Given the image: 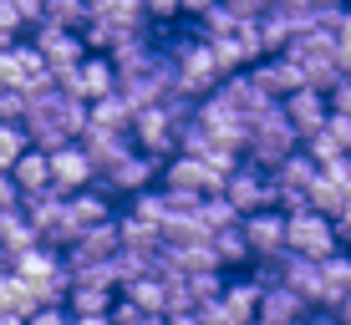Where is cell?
Here are the masks:
<instances>
[{"label": "cell", "mask_w": 351, "mask_h": 325, "mask_svg": "<svg viewBox=\"0 0 351 325\" xmlns=\"http://www.w3.org/2000/svg\"><path fill=\"white\" fill-rule=\"evenodd\" d=\"M123 249V234H117V219H107V224H92V229H82L77 239L66 244V270H82V264H107Z\"/></svg>", "instance_id": "cell-9"}, {"label": "cell", "mask_w": 351, "mask_h": 325, "mask_svg": "<svg viewBox=\"0 0 351 325\" xmlns=\"http://www.w3.org/2000/svg\"><path fill=\"white\" fill-rule=\"evenodd\" d=\"M163 188H184V194H219L224 188V173H214L204 158H193V153H173V158H163Z\"/></svg>", "instance_id": "cell-8"}, {"label": "cell", "mask_w": 351, "mask_h": 325, "mask_svg": "<svg viewBox=\"0 0 351 325\" xmlns=\"http://www.w3.org/2000/svg\"><path fill=\"white\" fill-rule=\"evenodd\" d=\"M219 194L234 203L239 213H255V209H275V173L260 163H234L224 173V188Z\"/></svg>", "instance_id": "cell-3"}, {"label": "cell", "mask_w": 351, "mask_h": 325, "mask_svg": "<svg viewBox=\"0 0 351 325\" xmlns=\"http://www.w3.org/2000/svg\"><path fill=\"white\" fill-rule=\"evenodd\" d=\"M306 300H300L290 285H265L260 290V310H255V325H290V320H306Z\"/></svg>", "instance_id": "cell-14"}, {"label": "cell", "mask_w": 351, "mask_h": 325, "mask_svg": "<svg viewBox=\"0 0 351 325\" xmlns=\"http://www.w3.org/2000/svg\"><path fill=\"white\" fill-rule=\"evenodd\" d=\"M295 148H300V132L290 127V117L280 112V102H270V107H260V112H250V138H245L250 163L275 168L280 158H290Z\"/></svg>", "instance_id": "cell-2"}, {"label": "cell", "mask_w": 351, "mask_h": 325, "mask_svg": "<svg viewBox=\"0 0 351 325\" xmlns=\"http://www.w3.org/2000/svg\"><path fill=\"white\" fill-rule=\"evenodd\" d=\"M270 173H275V183H285V188H311V183H316V173H321V163L311 158V153H300V148H295L290 158L275 163Z\"/></svg>", "instance_id": "cell-25"}, {"label": "cell", "mask_w": 351, "mask_h": 325, "mask_svg": "<svg viewBox=\"0 0 351 325\" xmlns=\"http://www.w3.org/2000/svg\"><path fill=\"white\" fill-rule=\"evenodd\" d=\"M56 87L71 92L77 102H97V97H107V92L117 87V66H112V56H107V51L82 56L71 71H56Z\"/></svg>", "instance_id": "cell-6"}, {"label": "cell", "mask_w": 351, "mask_h": 325, "mask_svg": "<svg viewBox=\"0 0 351 325\" xmlns=\"http://www.w3.org/2000/svg\"><path fill=\"white\" fill-rule=\"evenodd\" d=\"M158 158H148V153H138L132 148L128 158H117L112 168H102V173H97V183L107 188V194H143V188L153 183V173H158Z\"/></svg>", "instance_id": "cell-11"}, {"label": "cell", "mask_w": 351, "mask_h": 325, "mask_svg": "<svg viewBox=\"0 0 351 325\" xmlns=\"http://www.w3.org/2000/svg\"><path fill=\"white\" fill-rule=\"evenodd\" d=\"M36 51H41V62L51 66V77L56 71H71L87 56V46H82V31H66V26H51V21H36Z\"/></svg>", "instance_id": "cell-7"}, {"label": "cell", "mask_w": 351, "mask_h": 325, "mask_svg": "<svg viewBox=\"0 0 351 325\" xmlns=\"http://www.w3.org/2000/svg\"><path fill=\"white\" fill-rule=\"evenodd\" d=\"M336 325H351V290L336 300Z\"/></svg>", "instance_id": "cell-43"}, {"label": "cell", "mask_w": 351, "mask_h": 325, "mask_svg": "<svg viewBox=\"0 0 351 325\" xmlns=\"http://www.w3.org/2000/svg\"><path fill=\"white\" fill-rule=\"evenodd\" d=\"M260 290H265L260 280H229L224 290H219V300H224V310H229V315H234L239 325H255V310H260Z\"/></svg>", "instance_id": "cell-22"}, {"label": "cell", "mask_w": 351, "mask_h": 325, "mask_svg": "<svg viewBox=\"0 0 351 325\" xmlns=\"http://www.w3.org/2000/svg\"><path fill=\"white\" fill-rule=\"evenodd\" d=\"M21 127H26L31 148L51 153V148H62V142L82 138V127H87V102H77L71 92L51 87V92H41V97H31L26 122H21Z\"/></svg>", "instance_id": "cell-1"}, {"label": "cell", "mask_w": 351, "mask_h": 325, "mask_svg": "<svg viewBox=\"0 0 351 325\" xmlns=\"http://www.w3.org/2000/svg\"><path fill=\"white\" fill-rule=\"evenodd\" d=\"M0 325H26L21 315H10V310H0Z\"/></svg>", "instance_id": "cell-45"}, {"label": "cell", "mask_w": 351, "mask_h": 325, "mask_svg": "<svg viewBox=\"0 0 351 325\" xmlns=\"http://www.w3.org/2000/svg\"><path fill=\"white\" fill-rule=\"evenodd\" d=\"M214 92H219V97H224L229 107H234V112H245V117L275 102L270 92L260 87V77H255V71H229V77H219V87H214Z\"/></svg>", "instance_id": "cell-15"}, {"label": "cell", "mask_w": 351, "mask_h": 325, "mask_svg": "<svg viewBox=\"0 0 351 325\" xmlns=\"http://www.w3.org/2000/svg\"><path fill=\"white\" fill-rule=\"evenodd\" d=\"M0 209H21V188L10 183V173L0 168Z\"/></svg>", "instance_id": "cell-40"}, {"label": "cell", "mask_w": 351, "mask_h": 325, "mask_svg": "<svg viewBox=\"0 0 351 325\" xmlns=\"http://www.w3.org/2000/svg\"><path fill=\"white\" fill-rule=\"evenodd\" d=\"M285 249H295V255H306V259H326L331 249H341V244H336L331 219L306 203V209L285 213Z\"/></svg>", "instance_id": "cell-5"}, {"label": "cell", "mask_w": 351, "mask_h": 325, "mask_svg": "<svg viewBox=\"0 0 351 325\" xmlns=\"http://www.w3.org/2000/svg\"><path fill=\"white\" fill-rule=\"evenodd\" d=\"M300 142H306V153H311V158H316L321 168H326V163H336V158L346 153V148H341V138H336L331 127H316L311 138H300Z\"/></svg>", "instance_id": "cell-29"}, {"label": "cell", "mask_w": 351, "mask_h": 325, "mask_svg": "<svg viewBox=\"0 0 351 325\" xmlns=\"http://www.w3.org/2000/svg\"><path fill=\"white\" fill-rule=\"evenodd\" d=\"M280 112L290 117V127L300 132V138H311L316 127H326V117H331V102H326V92L316 87H295L280 97Z\"/></svg>", "instance_id": "cell-13"}, {"label": "cell", "mask_w": 351, "mask_h": 325, "mask_svg": "<svg viewBox=\"0 0 351 325\" xmlns=\"http://www.w3.org/2000/svg\"><path fill=\"white\" fill-rule=\"evenodd\" d=\"M31 148V138H26V127H10V122H0V168H10L21 158V153Z\"/></svg>", "instance_id": "cell-30"}, {"label": "cell", "mask_w": 351, "mask_h": 325, "mask_svg": "<svg viewBox=\"0 0 351 325\" xmlns=\"http://www.w3.org/2000/svg\"><path fill=\"white\" fill-rule=\"evenodd\" d=\"M46 163H51V188H62V194H77V188L97 183V163L87 158L82 142H62V148H51V153H46Z\"/></svg>", "instance_id": "cell-10"}, {"label": "cell", "mask_w": 351, "mask_h": 325, "mask_svg": "<svg viewBox=\"0 0 351 325\" xmlns=\"http://www.w3.org/2000/svg\"><path fill=\"white\" fill-rule=\"evenodd\" d=\"M128 138H132V148H138V153H148V158H158V163L178 153V127H173V117H168L163 102L138 107V112H132Z\"/></svg>", "instance_id": "cell-4"}, {"label": "cell", "mask_w": 351, "mask_h": 325, "mask_svg": "<svg viewBox=\"0 0 351 325\" xmlns=\"http://www.w3.org/2000/svg\"><path fill=\"white\" fill-rule=\"evenodd\" d=\"M117 290H123V300H132L138 310H153V315H163V310H168V285H163L158 264H153L148 274H138V280L117 285Z\"/></svg>", "instance_id": "cell-20"}, {"label": "cell", "mask_w": 351, "mask_h": 325, "mask_svg": "<svg viewBox=\"0 0 351 325\" xmlns=\"http://www.w3.org/2000/svg\"><path fill=\"white\" fill-rule=\"evenodd\" d=\"M143 5V16L148 21H168V16H178V0H138Z\"/></svg>", "instance_id": "cell-39"}, {"label": "cell", "mask_w": 351, "mask_h": 325, "mask_svg": "<svg viewBox=\"0 0 351 325\" xmlns=\"http://www.w3.org/2000/svg\"><path fill=\"white\" fill-rule=\"evenodd\" d=\"M87 122H97V127H112V132H128V127H132V107H128L123 92L112 87L107 97L87 102Z\"/></svg>", "instance_id": "cell-23"}, {"label": "cell", "mask_w": 351, "mask_h": 325, "mask_svg": "<svg viewBox=\"0 0 351 325\" xmlns=\"http://www.w3.org/2000/svg\"><path fill=\"white\" fill-rule=\"evenodd\" d=\"M336 62L341 71H351V10H341V26H336Z\"/></svg>", "instance_id": "cell-34"}, {"label": "cell", "mask_w": 351, "mask_h": 325, "mask_svg": "<svg viewBox=\"0 0 351 325\" xmlns=\"http://www.w3.org/2000/svg\"><path fill=\"white\" fill-rule=\"evenodd\" d=\"M26 107H31V97H26V92H16V87H0V122L21 127V122H26Z\"/></svg>", "instance_id": "cell-32"}, {"label": "cell", "mask_w": 351, "mask_h": 325, "mask_svg": "<svg viewBox=\"0 0 351 325\" xmlns=\"http://www.w3.org/2000/svg\"><path fill=\"white\" fill-rule=\"evenodd\" d=\"M71 325H112V310L107 315H71Z\"/></svg>", "instance_id": "cell-44"}, {"label": "cell", "mask_w": 351, "mask_h": 325, "mask_svg": "<svg viewBox=\"0 0 351 325\" xmlns=\"http://www.w3.org/2000/svg\"><path fill=\"white\" fill-rule=\"evenodd\" d=\"M0 87H5V81H0Z\"/></svg>", "instance_id": "cell-46"}, {"label": "cell", "mask_w": 351, "mask_h": 325, "mask_svg": "<svg viewBox=\"0 0 351 325\" xmlns=\"http://www.w3.org/2000/svg\"><path fill=\"white\" fill-rule=\"evenodd\" d=\"M321 285H326L321 305H326V310H336V300L351 290V255H336V249H331V255L321 259Z\"/></svg>", "instance_id": "cell-24"}, {"label": "cell", "mask_w": 351, "mask_h": 325, "mask_svg": "<svg viewBox=\"0 0 351 325\" xmlns=\"http://www.w3.org/2000/svg\"><path fill=\"white\" fill-rule=\"evenodd\" d=\"M66 213L77 219V229H92V224L117 219V213H112V194H107V188H97V183L77 188V194H66Z\"/></svg>", "instance_id": "cell-17"}, {"label": "cell", "mask_w": 351, "mask_h": 325, "mask_svg": "<svg viewBox=\"0 0 351 325\" xmlns=\"http://www.w3.org/2000/svg\"><path fill=\"white\" fill-rule=\"evenodd\" d=\"M239 229H245L250 259H265V255H275V249H285V213H280V209L239 213Z\"/></svg>", "instance_id": "cell-12"}, {"label": "cell", "mask_w": 351, "mask_h": 325, "mask_svg": "<svg viewBox=\"0 0 351 325\" xmlns=\"http://www.w3.org/2000/svg\"><path fill=\"white\" fill-rule=\"evenodd\" d=\"M26 325H71V315H66V305H36Z\"/></svg>", "instance_id": "cell-35"}, {"label": "cell", "mask_w": 351, "mask_h": 325, "mask_svg": "<svg viewBox=\"0 0 351 325\" xmlns=\"http://www.w3.org/2000/svg\"><path fill=\"white\" fill-rule=\"evenodd\" d=\"M10 5H16L26 21H41V5H46V0H10Z\"/></svg>", "instance_id": "cell-41"}, {"label": "cell", "mask_w": 351, "mask_h": 325, "mask_svg": "<svg viewBox=\"0 0 351 325\" xmlns=\"http://www.w3.org/2000/svg\"><path fill=\"white\" fill-rule=\"evenodd\" d=\"M10 173V183L21 188V194H36V188H51V163H46V153L41 148H26L16 163L5 168Z\"/></svg>", "instance_id": "cell-21"}, {"label": "cell", "mask_w": 351, "mask_h": 325, "mask_svg": "<svg viewBox=\"0 0 351 325\" xmlns=\"http://www.w3.org/2000/svg\"><path fill=\"white\" fill-rule=\"evenodd\" d=\"M255 77H260V87L270 92L275 102H280L285 92L306 87V66H300V62H290L285 51H275V56H270V62H265V66H255Z\"/></svg>", "instance_id": "cell-19"}, {"label": "cell", "mask_w": 351, "mask_h": 325, "mask_svg": "<svg viewBox=\"0 0 351 325\" xmlns=\"http://www.w3.org/2000/svg\"><path fill=\"white\" fill-rule=\"evenodd\" d=\"M331 229H336V244H351V194H346V203L331 213Z\"/></svg>", "instance_id": "cell-37"}, {"label": "cell", "mask_w": 351, "mask_h": 325, "mask_svg": "<svg viewBox=\"0 0 351 325\" xmlns=\"http://www.w3.org/2000/svg\"><path fill=\"white\" fill-rule=\"evenodd\" d=\"M326 102H331V112H346V117H351V71L336 81L331 92H326Z\"/></svg>", "instance_id": "cell-36"}, {"label": "cell", "mask_w": 351, "mask_h": 325, "mask_svg": "<svg viewBox=\"0 0 351 325\" xmlns=\"http://www.w3.org/2000/svg\"><path fill=\"white\" fill-rule=\"evenodd\" d=\"M346 194H351L346 183H336L331 173H316V183L306 188V203H311L316 213H326V219H331V213H336V209L346 203Z\"/></svg>", "instance_id": "cell-27"}, {"label": "cell", "mask_w": 351, "mask_h": 325, "mask_svg": "<svg viewBox=\"0 0 351 325\" xmlns=\"http://www.w3.org/2000/svg\"><path fill=\"white\" fill-rule=\"evenodd\" d=\"M82 148H87V158L97 163V173H102V168H112L117 158H128L132 153V138L128 132H112V127H97V122H87L82 127Z\"/></svg>", "instance_id": "cell-16"}, {"label": "cell", "mask_w": 351, "mask_h": 325, "mask_svg": "<svg viewBox=\"0 0 351 325\" xmlns=\"http://www.w3.org/2000/svg\"><path fill=\"white\" fill-rule=\"evenodd\" d=\"M214 239V259H219V270L224 264H245L250 259V244H245V229L239 224H229V229H219V234H209Z\"/></svg>", "instance_id": "cell-28"}, {"label": "cell", "mask_w": 351, "mask_h": 325, "mask_svg": "<svg viewBox=\"0 0 351 325\" xmlns=\"http://www.w3.org/2000/svg\"><path fill=\"white\" fill-rule=\"evenodd\" d=\"M112 325H163V315H153V310H138L132 300H117V305H112Z\"/></svg>", "instance_id": "cell-33"}, {"label": "cell", "mask_w": 351, "mask_h": 325, "mask_svg": "<svg viewBox=\"0 0 351 325\" xmlns=\"http://www.w3.org/2000/svg\"><path fill=\"white\" fill-rule=\"evenodd\" d=\"M62 305H66V315H107V310H112V285H102V280H77V274H71Z\"/></svg>", "instance_id": "cell-18"}, {"label": "cell", "mask_w": 351, "mask_h": 325, "mask_svg": "<svg viewBox=\"0 0 351 325\" xmlns=\"http://www.w3.org/2000/svg\"><path fill=\"white\" fill-rule=\"evenodd\" d=\"M209 5H214V0H178V10H184V16H204Z\"/></svg>", "instance_id": "cell-42"}, {"label": "cell", "mask_w": 351, "mask_h": 325, "mask_svg": "<svg viewBox=\"0 0 351 325\" xmlns=\"http://www.w3.org/2000/svg\"><path fill=\"white\" fill-rule=\"evenodd\" d=\"M229 10H234L239 21H260L265 16V5H270V0H224Z\"/></svg>", "instance_id": "cell-38"}, {"label": "cell", "mask_w": 351, "mask_h": 325, "mask_svg": "<svg viewBox=\"0 0 351 325\" xmlns=\"http://www.w3.org/2000/svg\"><path fill=\"white\" fill-rule=\"evenodd\" d=\"M132 213H138V219H148V224H163V219H168L163 188H158V194H148V188H143V194H132Z\"/></svg>", "instance_id": "cell-31"}, {"label": "cell", "mask_w": 351, "mask_h": 325, "mask_svg": "<svg viewBox=\"0 0 351 325\" xmlns=\"http://www.w3.org/2000/svg\"><path fill=\"white\" fill-rule=\"evenodd\" d=\"M193 219H199V229L219 234V229L239 224V209H234V203H229L224 194H204V198H199V209H193Z\"/></svg>", "instance_id": "cell-26"}]
</instances>
